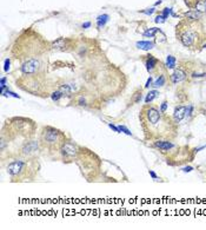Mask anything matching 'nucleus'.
Returning <instances> with one entry per match:
<instances>
[{
  "label": "nucleus",
  "mask_w": 206,
  "mask_h": 230,
  "mask_svg": "<svg viewBox=\"0 0 206 230\" xmlns=\"http://www.w3.org/2000/svg\"><path fill=\"white\" fill-rule=\"evenodd\" d=\"M65 140H66L65 134L52 126H45L40 134V144L51 151L56 149L60 150Z\"/></svg>",
  "instance_id": "nucleus-1"
},
{
  "label": "nucleus",
  "mask_w": 206,
  "mask_h": 230,
  "mask_svg": "<svg viewBox=\"0 0 206 230\" xmlns=\"http://www.w3.org/2000/svg\"><path fill=\"white\" fill-rule=\"evenodd\" d=\"M34 164L33 161L31 159H16L13 162H11L7 167V173L12 177V178H18V181H22L26 177H32L36 171H38V168H32V165Z\"/></svg>",
  "instance_id": "nucleus-2"
},
{
  "label": "nucleus",
  "mask_w": 206,
  "mask_h": 230,
  "mask_svg": "<svg viewBox=\"0 0 206 230\" xmlns=\"http://www.w3.org/2000/svg\"><path fill=\"white\" fill-rule=\"evenodd\" d=\"M177 37L185 47H193L198 41L199 34L194 30L190 27L187 28V26L184 27V25L180 24L179 26H177Z\"/></svg>",
  "instance_id": "nucleus-3"
},
{
  "label": "nucleus",
  "mask_w": 206,
  "mask_h": 230,
  "mask_svg": "<svg viewBox=\"0 0 206 230\" xmlns=\"http://www.w3.org/2000/svg\"><path fill=\"white\" fill-rule=\"evenodd\" d=\"M160 118H161V112L158 111L155 108H153V106H145L143 109L141 119L145 120L143 123V125L149 124V125H152V126H155L160 122Z\"/></svg>",
  "instance_id": "nucleus-4"
},
{
  "label": "nucleus",
  "mask_w": 206,
  "mask_h": 230,
  "mask_svg": "<svg viewBox=\"0 0 206 230\" xmlns=\"http://www.w3.org/2000/svg\"><path fill=\"white\" fill-rule=\"evenodd\" d=\"M60 152L61 155L65 157V158H73L77 156L78 153V149L75 146L73 143L71 142H65L62 144V146L60 148Z\"/></svg>",
  "instance_id": "nucleus-5"
},
{
  "label": "nucleus",
  "mask_w": 206,
  "mask_h": 230,
  "mask_svg": "<svg viewBox=\"0 0 206 230\" xmlns=\"http://www.w3.org/2000/svg\"><path fill=\"white\" fill-rule=\"evenodd\" d=\"M38 146H39V144H38L37 142H34V140L26 142L25 145H24L22 149H21V155H22L24 157H30L31 155H33V153L37 151Z\"/></svg>",
  "instance_id": "nucleus-6"
},
{
  "label": "nucleus",
  "mask_w": 206,
  "mask_h": 230,
  "mask_svg": "<svg viewBox=\"0 0 206 230\" xmlns=\"http://www.w3.org/2000/svg\"><path fill=\"white\" fill-rule=\"evenodd\" d=\"M71 40L67 38H59L51 44V47L57 51H67V47H70Z\"/></svg>",
  "instance_id": "nucleus-7"
},
{
  "label": "nucleus",
  "mask_w": 206,
  "mask_h": 230,
  "mask_svg": "<svg viewBox=\"0 0 206 230\" xmlns=\"http://www.w3.org/2000/svg\"><path fill=\"white\" fill-rule=\"evenodd\" d=\"M144 64L146 66V70L150 72V73H153L154 70L158 67V65L160 64L159 60L157 58H154L153 56H145V59H144Z\"/></svg>",
  "instance_id": "nucleus-8"
},
{
  "label": "nucleus",
  "mask_w": 206,
  "mask_h": 230,
  "mask_svg": "<svg viewBox=\"0 0 206 230\" xmlns=\"http://www.w3.org/2000/svg\"><path fill=\"white\" fill-rule=\"evenodd\" d=\"M185 77H186L185 71H183L181 69H178V70H176V71L172 73V76H171V81H172L173 84H178V83H180L181 80H184Z\"/></svg>",
  "instance_id": "nucleus-9"
},
{
  "label": "nucleus",
  "mask_w": 206,
  "mask_h": 230,
  "mask_svg": "<svg viewBox=\"0 0 206 230\" xmlns=\"http://www.w3.org/2000/svg\"><path fill=\"white\" fill-rule=\"evenodd\" d=\"M154 146L158 148V149H160V150L166 151V150L172 149L174 145H173L171 142H169V140H157V142H154Z\"/></svg>",
  "instance_id": "nucleus-10"
},
{
  "label": "nucleus",
  "mask_w": 206,
  "mask_h": 230,
  "mask_svg": "<svg viewBox=\"0 0 206 230\" xmlns=\"http://www.w3.org/2000/svg\"><path fill=\"white\" fill-rule=\"evenodd\" d=\"M186 116V106H179L174 110V120L178 123Z\"/></svg>",
  "instance_id": "nucleus-11"
},
{
  "label": "nucleus",
  "mask_w": 206,
  "mask_h": 230,
  "mask_svg": "<svg viewBox=\"0 0 206 230\" xmlns=\"http://www.w3.org/2000/svg\"><path fill=\"white\" fill-rule=\"evenodd\" d=\"M135 45H137L138 49H140V50H145V51L151 50V49L154 47V43H152V41H138Z\"/></svg>",
  "instance_id": "nucleus-12"
},
{
  "label": "nucleus",
  "mask_w": 206,
  "mask_h": 230,
  "mask_svg": "<svg viewBox=\"0 0 206 230\" xmlns=\"http://www.w3.org/2000/svg\"><path fill=\"white\" fill-rule=\"evenodd\" d=\"M185 17H186L188 20L197 21V20L200 19L202 14H200V12H198V11L196 10V11H190V12H186V13H185Z\"/></svg>",
  "instance_id": "nucleus-13"
},
{
  "label": "nucleus",
  "mask_w": 206,
  "mask_h": 230,
  "mask_svg": "<svg viewBox=\"0 0 206 230\" xmlns=\"http://www.w3.org/2000/svg\"><path fill=\"white\" fill-rule=\"evenodd\" d=\"M158 95H159V92H158V91H155V90H152V91H150V92L147 93L146 98H145V103H146V104L151 103V102L155 98V97H158Z\"/></svg>",
  "instance_id": "nucleus-14"
},
{
  "label": "nucleus",
  "mask_w": 206,
  "mask_h": 230,
  "mask_svg": "<svg viewBox=\"0 0 206 230\" xmlns=\"http://www.w3.org/2000/svg\"><path fill=\"white\" fill-rule=\"evenodd\" d=\"M140 100H141V90H138V91H135V92L132 95L131 103L137 104V103H140Z\"/></svg>",
  "instance_id": "nucleus-15"
},
{
  "label": "nucleus",
  "mask_w": 206,
  "mask_h": 230,
  "mask_svg": "<svg viewBox=\"0 0 206 230\" xmlns=\"http://www.w3.org/2000/svg\"><path fill=\"white\" fill-rule=\"evenodd\" d=\"M166 67L167 69H174L176 67V58L173 56H167V58H166Z\"/></svg>",
  "instance_id": "nucleus-16"
},
{
  "label": "nucleus",
  "mask_w": 206,
  "mask_h": 230,
  "mask_svg": "<svg viewBox=\"0 0 206 230\" xmlns=\"http://www.w3.org/2000/svg\"><path fill=\"white\" fill-rule=\"evenodd\" d=\"M109 20V16L107 14H103V16H99L98 18H97V21H98V27H103L105 24H106V21Z\"/></svg>",
  "instance_id": "nucleus-17"
},
{
  "label": "nucleus",
  "mask_w": 206,
  "mask_h": 230,
  "mask_svg": "<svg viewBox=\"0 0 206 230\" xmlns=\"http://www.w3.org/2000/svg\"><path fill=\"white\" fill-rule=\"evenodd\" d=\"M158 32H160V30L159 28H157V27H153V28H150V30H147L146 32H144V37H154V34L155 33H158Z\"/></svg>",
  "instance_id": "nucleus-18"
},
{
  "label": "nucleus",
  "mask_w": 206,
  "mask_h": 230,
  "mask_svg": "<svg viewBox=\"0 0 206 230\" xmlns=\"http://www.w3.org/2000/svg\"><path fill=\"white\" fill-rule=\"evenodd\" d=\"M61 97H64V93H62L60 90H57L54 92H52V95H51V98H52L53 102H58Z\"/></svg>",
  "instance_id": "nucleus-19"
},
{
  "label": "nucleus",
  "mask_w": 206,
  "mask_h": 230,
  "mask_svg": "<svg viewBox=\"0 0 206 230\" xmlns=\"http://www.w3.org/2000/svg\"><path fill=\"white\" fill-rule=\"evenodd\" d=\"M165 84V76H159V78L153 83V86L154 87H159V86H163Z\"/></svg>",
  "instance_id": "nucleus-20"
},
{
  "label": "nucleus",
  "mask_w": 206,
  "mask_h": 230,
  "mask_svg": "<svg viewBox=\"0 0 206 230\" xmlns=\"http://www.w3.org/2000/svg\"><path fill=\"white\" fill-rule=\"evenodd\" d=\"M196 8H197L198 12H204V11H206V1L205 0L199 1V2L196 5Z\"/></svg>",
  "instance_id": "nucleus-21"
},
{
  "label": "nucleus",
  "mask_w": 206,
  "mask_h": 230,
  "mask_svg": "<svg viewBox=\"0 0 206 230\" xmlns=\"http://www.w3.org/2000/svg\"><path fill=\"white\" fill-rule=\"evenodd\" d=\"M118 128H119V130H120V132H124V134H129V136H131V134H131V131H130V130H129L127 128H125L124 125H119Z\"/></svg>",
  "instance_id": "nucleus-22"
},
{
  "label": "nucleus",
  "mask_w": 206,
  "mask_h": 230,
  "mask_svg": "<svg viewBox=\"0 0 206 230\" xmlns=\"http://www.w3.org/2000/svg\"><path fill=\"white\" fill-rule=\"evenodd\" d=\"M167 110V102H163L161 103V106H160V112L161 114H165Z\"/></svg>",
  "instance_id": "nucleus-23"
},
{
  "label": "nucleus",
  "mask_w": 206,
  "mask_h": 230,
  "mask_svg": "<svg viewBox=\"0 0 206 230\" xmlns=\"http://www.w3.org/2000/svg\"><path fill=\"white\" fill-rule=\"evenodd\" d=\"M170 13H172V10H171V8H165L164 12H163V17H164L165 19H167V17H169Z\"/></svg>",
  "instance_id": "nucleus-24"
},
{
  "label": "nucleus",
  "mask_w": 206,
  "mask_h": 230,
  "mask_svg": "<svg viewBox=\"0 0 206 230\" xmlns=\"http://www.w3.org/2000/svg\"><path fill=\"white\" fill-rule=\"evenodd\" d=\"M10 64H11V60L7 58V59L5 60V67H4L6 72H8V70H10Z\"/></svg>",
  "instance_id": "nucleus-25"
},
{
  "label": "nucleus",
  "mask_w": 206,
  "mask_h": 230,
  "mask_svg": "<svg viewBox=\"0 0 206 230\" xmlns=\"http://www.w3.org/2000/svg\"><path fill=\"white\" fill-rule=\"evenodd\" d=\"M192 111H193V106H192V105H190V106L186 108V115L187 116L192 115Z\"/></svg>",
  "instance_id": "nucleus-26"
},
{
  "label": "nucleus",
  "mask_w": 206,
  "mask_h": 230,
  "mask_svg": "<svg viewBox=\"0 0 206 230\" xmlns=\"http://www.w3.org/2000/svg\"><path fill=\"white\" fill-rule=\"evenodd\" d=\"M164 21H165V18L163 16H158L155 18V22H164Z\"/></svg>",
  "instance_id": "nucleus-27"
},
{
  "label": "nucleus",
  "mask_w": 206,
  "mask_h": 230,
  "mask_svg": "<svg viewBox=\"0 0 206 230\" xmlns=\"http://www.w3.org/2000/svg\"><path fill=\"white\" fill-rule=\"evenodd\" d=\"M109 126L112 129V130H114L115 132H120V130H119V128H117V126H114L113 124H111V123H109Z\"/></svg>",
  "instance_id": "nucleus-28"
},
{
  "label": "nucleus",
  "mask_w": 206,
  "mask_h": 230,
  "mask_svg": "<svg viewBox=\"0 0 206 230\" xmlns=\"http://www.w3.org/2000/svg\"><path fill=\"white\" fill-rule=\"evenodd\" d=\"M151 83H152V77H150V78L147 79V81H146V84H145V87H150Z\"/></svg>",
  "instance_id": "nucleus-29"
},
{
  "label": "nucleus",
  "mask_w": 206,
  "mask_h": 230,
  "mask_svg": "<svg viewBox=\"0 0 206 230\" xmlns=\"http://www.w3.org/2000/svg\"><path fill=\"white\" fill-rule=\"evenodd\" d=\"M183 170H184L185 172H190V171H192V170H193V168H192V167H186V168H184Z\"/></svg>",
  "instance_id": "nucleus-30"
},
{
  "label": "nucleus",
  "mask_w": 206,
  "mask_h": 230,
  "mask_svg": "<svg viewBox=\"0 0 206 230\" xmlns=\"http://www.w3.org/2000/svg\"><path fill=\"white\" fill-rule=\"evenodd\" d=\"M150 175H151V177H152V178H153V179H157V178H158V176H157V175H155V173L153 172V171H152V170H150Z\"/></svg>",
  "instance_id": "nucleus-31"
},
{
  "label": "nucleus",
  "mask_w": 206,
  "mask_h": 230,
  "mask_svg": "<svg viewBox=\"0 0 206 230\" xmlns=\"http://www.w3.org/2000/svg\"><path fill=\"white\" fill-rule=\"evenodd\" d=\"M206 73H193V77L196 78V77H205Z\"/></svg>",
  "instance_id": "nucleus-32"
},
{
  "label": "nucleus",
  "mask_w": 206,
  "mask_h": 230,
  "mask_svg": "<svg viewBox=\"0 0 206 230\" xmlns=\"http://www.w3.org/2000/svg\"><path fill=\"white\" fill-rule=\"evenodd\" d=\"M154 12V8H150L149 11H144V13H146V14H152Z\"/></svg>",
  "instance_id": "nucleus-33"
},
{
  "label": "nucleus",
  "mask_w": 206,
  "mask_h": 230,
  "mask_svg": "<svg viewBox=\"0 0 206 230\" xmlns=\"http://www.w3.org/2000/svg\"><path fill=\"white\" fill-rule=\"evenodd\" d=\"M90 25H91V22H85V24L83 25V27H85V28H86V27H90Z\"/></svg>",
  "instance_id": "nucleus-34"
}]
</instances>
